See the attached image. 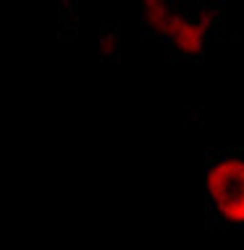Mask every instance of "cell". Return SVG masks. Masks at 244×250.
Segmentation results:
<instances>
[{"mask_svg":"<svg viewBox=\"0 0 244 250\" xmlns=\"http://www.w3.org/2000/svg\"><path fill=\"white\" fill-rule=\"evenodd\" d=\"M210 208L226 224L244 227V155H221L207 168Z\"/></svg>","mask_w":244,"mask_h":250,"instance_id":"1","label":"cell"}]
</instances>
